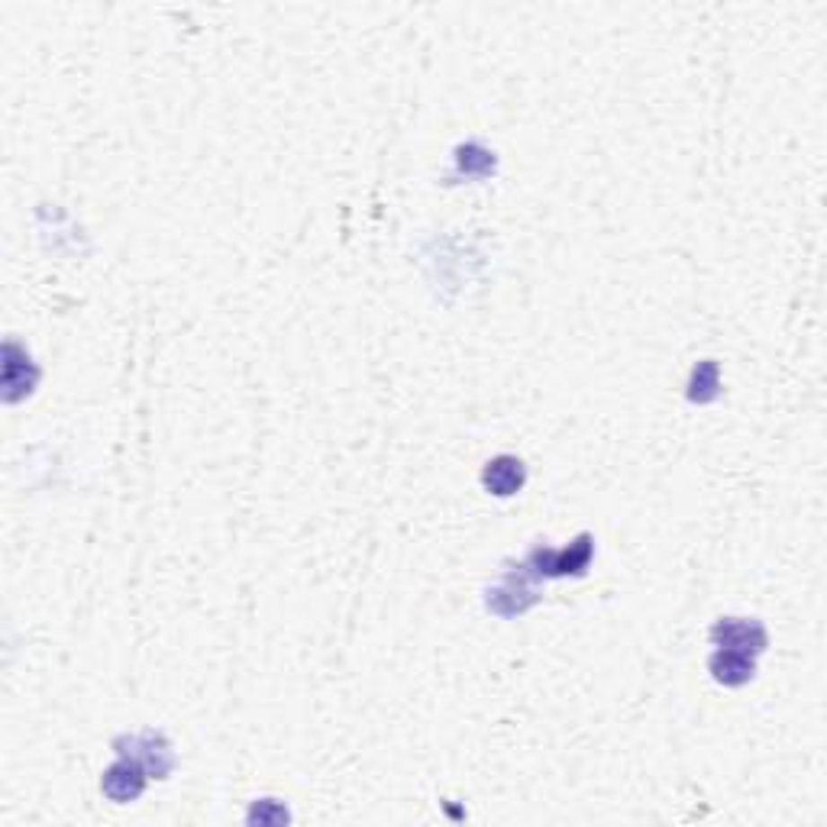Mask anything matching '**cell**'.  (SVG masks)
Wrapping results in <instances>:
<instances>
[{"label":"cell","mask_w":827,"mask_h":827,"mask_svg":"<svg viewBox=\"0 0 827 827\" xmlns=\"http://www.w3.org/2000/svg\"><path fill=\"white\" fill-rule=\"evenodd\" d=\"M104 792L110 798H117V802H129V798H136L139 792H143V776H139L136 766L117 763L110 772H107Z\"/></svg>","instance_id":"cell-1"},{"label":"cell","mask_w":827,"mask_h":827,"mask_svg":"<svg viewBox=\"0 0 827 827\" xmlns=\"http://www.w3.org/2000/svg\"><path fill=\"white\" fill-rule=\"evenodd\" d=\"M521 479H523L521 462H515V459H511V469H507V472H501V459H498V462L488 469V475H485V482L498 491V495H511L515 488H521Z\"/></svg>","instance_id":"cell-2"}]
</instances>
